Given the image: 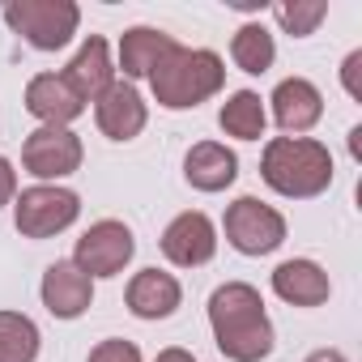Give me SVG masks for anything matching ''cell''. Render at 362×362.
Segmentation results:
<instances>
[{"mask_svg":"<svg viewBox=\"0 0 362 362\" xmlns=\"http://www.w3.org/2000/svg\"><path fill=\"white\" fill-rule=\"evenodd\" d=\"M209 328L230 362H260L277 345L264 298L247 281H226L209 294Z\"/></svg>","mask_w":362,"mask_h":362,"instance_id":"1","label":"cell"},{"mask_svg":"<svg viewBox=\"0 0 362 362\" xmlns=\"http://www.w3.org/2000/svg\"><path fill=\"white\" fill-rule=\"evenodd\" d=\"M260 179L286 201H311L332 188V153L315 136H273L260 153Z\"/></svg>","mask_w":362,"mask_h":362,"instance_id":"2","label":"cell"},{"mask_svg":"<svg viewBox=\"0 0 362 362\" xmlns=\"http://www.w3.org/2000/svg\"><path fill=\"white\" fill-rule=\"evenodd\" d=\"M222 86H226V64L209 47H175L149 73L153 103L166 111H192L214 94H222Z\"/></svg>","mask_w":362,"mask_h":362,"instance_id":"3","label":"cell"},{"mask_svg":"<svg viewBox=\"0 0 362 362\" xmlns=\"http://www.w3.org/2000/svg\"><path fill=\"white\" fill-rule=\"evenodd\" d=\"M5 22L35 52H60L73 43V35L81 26V9L73 0H9Z\"/></svg>","mask_w":362,"mask_h":362,"instance_id":"4","label":"cell"},{"mask_svg":"<svg viewBox=\"0 0 362 362\" xmlns=\"http://www.w3.org/2000/svg\"><path fill=\"white\" fill-rule=\"evenodd\" d=\"M81 218V197L64 184H35L13 197V226L22 239H56Z\"/></svg>","mask_w":362,"mask_h":362,"instance_id":"5","label":"cell"},{"mask_svg":"<svg viewBox=\"0 0 362 362\" xmlns=\"http://www.w3.org/2000/svg\"><path fill=\"white\" fill-rule=\"evenodd\" d=\"M222 230H226V243L239 256H269L286 243V218L273 205H264L260 197L230 201L226 218H222Z\"/></svg>","mask_w":362,"mask_h":362,"instance_id":"6","label":"cell"},{"mask_svg":"<svg viewBox=\"0 0 362 362\" xmlns=\"http://www.w3.org/2000/svg\"><path fill=\"white\" fill-rule=\"evenodd\" d=\"M132 256H136V239H132V230H128L124 222H115V218L94 222V226L77 239V247H73V264H77L90 281H98V277H119V273L132 264Z\"/></svg>","mask_w":362,"mask_h":362,"instance_id":"7","label":"cell"},{"mask_svg":"<svg viewBox=\"0 0 362 362\" xmlns=\"http://www.w3.org/2000/svg\"><path fill=\"white\" fill-rule=\"evenodd\" d=\"M86 145L73 128H35L22 141V166L39 179V184H60L73 170H81Z\"/></svg>","mask_w":362,"mask_h":362,"instance_id":"8","label":"cell"},{"mask_svg":"<svg viewBox=\"0 0 362 362\" xmlns=\"http://www.w3.org/2000/svg\"><path fill=\"white\" fill-rule=\"evenodd\" d=\"M162 256L175 264V269H201L218 256V226L209 214L201 209H188V214H179L166 222L162 239H158Z\"/></svg>","mask_w":362,"mask_h":362,"instance_id":"9","label":"cell"},{"mask_svg":"<svg viewBox=\"0 0 362 362\" xmlns=\"http://www.w3.org/2000/svg\"><path fill=\"white\" fill-rule=\"evenodd\" d=\"M94 124L107 141H136L149 124V107L136 94L132 81H111L98 98H94Z\"/></svg>","mask_w":362,"mask_h":362,"instance_id":"10","label":"cell"},{"mask_svg":"<svg viewBox=\"0 0 362 362\" xmlns=\"http://www.w3.org/2000/svg\"><path fill=\"white\" fill-rule=\"evenodd\" d=\"M269 103H273V119H277V128L286 136H303V132H311L324 119V94L307 77L277 81V90L269 94Z\"/></svg>","mask_w":362,"mask_h":362,"instance_id":"11","label":"cell"},{"mask_svg":"<svg viewBox=\"0 0 362 362\" xmlns=\"http://www.w3.org/2000/svg\"><path fill=\"white\" fill-rule=\"evenodd\" d=\"M39 298L43 307L56 315V320H81L94 303V281L73 264V260H56L47 273H43V286H39Z\"/></svg>","mask_w":362,"mask_h":362,"instance_id":"12","label":"cell"},{"mask_svg":"<svg viewBox=\"0 0 362 362\" xmlns=\"http://www.w3.org/2000/svg\"><path fill=\"white\" fill-rule=\"evenodd\" d=\"M124 303L136 320H166L179 311L184 303V286H179L175 273H162V269H141L132 273L128 290H124Z\"/></svg>","mask_w":362,"mask_h":362,"instance_id":"13","label":"cell"},{"mask_svg":"<svg viewBox=\"0 0 362 362\" xmlns=\"http://www.w3.org/2000/svg\"><path fill=\"white\" fill-rule=\"evenodd\" d=\"M60 77L69 81V90H73L81 103H94V98L115 81V64H111V47H107V39H103V35H90V39L77 47V56L64 64Z\"/></svg>","mask_w":362,"mask_h":362,"instance_id":"14","label":"cell"},{"mask_svg":"<svg viewBox=\"0 0 362 362\" xmlns=\"http://www.w3.org/2000/svg\"><path fill=\"white\" fill-rule=\"evenodd\" d=\"M26 111H30L43 128H69V124L86 111V103L69 90V81H64L60 73H39V77H30V86H26Z\"/></svg>","mask_w":362,"mask_h":362,"instance_id":"15","label":"cell"},{"mask_svg":"<svg viewBox=\"0 0 362 362\" xmlns=\"http://www.w3.org/2000/svg\"><path fill=\"white\" fill-rule=\"evenodd\" d=\"M184 179L197 192H226L239 179V158L222 141H197L184 158Z\"/></svg>","mask_w":362,"mask_h":362,"instance_id":"16","label":"cell"},{"mask_svg":"<svg viewBox=\"0 0 362 362\" xmlns=\"http://www.w3.org/2000/svg\"><path fill=\"white\" fill-rule=\"evenodd\" d=\"M273 294L290 307H324L332 294V281L315 260L298 256V260H281L273 269Z\"/></svg>","mask_w":362,"mask_h":362,"instance_id":"17","label":"cell"},{"mask_svg":"<svg viewBox=\"0 0 362 362\" xmlns=\"http://www.w3.org/2000/svg\"><path fill=\"white\" fill-rule=\"evenodd\" d=\"M175 35L158 30V26H132L119 35V69H124V81H149V73L175 52Z\"/></svg>","mask_w":362,"mask_h":362,"instance_id":"18","label":"cell"},{"mask_svg":"<svg viewBox=\"0 0 362 362\" xmlns=\"http://www.w3.org/2000/svg\"><path fill=\"white\" fill-rule=\"evenodd\" d=\"M218 128L235 141H260L264 128H269V111H264V98L256 90H235L222 111H218Z\"/></svg>","mask_w":362,"mask_h":362,"instance_id":"19","label":"cell"},{"mask_svg":"<svg viewBox=\"0 0 362 362\" xmlns=\"http://www.w3.org/2000/svg\"><path fill=\"white\" fill-rule=\"evenodd\" d=\"M230 60H235V69H243V73H252V77L269 73L273 60H277V43H273L269 26H264V22H243V26L230 35Z\"/></svg>","mask_w":362,"mask_h":362,"instance_id":"20","label":"cell"},{"mask_svg":"<svg viewBox=\"0 0 362 362\" xmlns=\"http://www.w3.org/2000/svg\"><path fill=\"white\" fill-rule=\"evenodd\" d=\"M39 324L22 311H0V362H35L39 358Z\"/></svg>","mask_w":362,"mask_h":362,"instance_id":"21","label":"cell"},{"mask_svg":"<svg viewBox=\"0 0 362 362\" xmlns=\"http://www.w3.org/2000/svg\"><path fill=\"white\" fill-rule=\"evenodd\" d=\"M273 18L290 39H307L328 18V5L324 0H281V5H273Z\"/></svg>","mask_w":362,"mask_h":362,"instance_id":"22","label":"cell"},{"mask_svg":"<svg viewBox=\"0 0 362 362\" xmlns=\"http://www.w3.org/2000/svg\"><path fill=\"white\" fill-rule=\"evenodd\" d=\"M86 362H141V349H136V341H128V337H107V341H98V345L90 349Z\"/></svg>","mask_w":362,"mask_h":362,"instance_id":"23","label":"cell"},{"mask_svg":"<svg viewBox=\"0 0 362 362\" xmlns=\"http://www.w3.org/2000/svg\"><path fill=\"white\" fill-rule=\"evenodd\" d=\"M341 86H345V94H349L354 103H362V47L345 56V64H341Z\"/></svg>","mask_w":362,"mask_h":362,"instance_id":"24","label":"cell"},{"mask_svg":"<svg viewBox=\"0 0 362 362\" xmlns=\"http://www.w3.org/2000/svg\"><path fill=\"white\" fill-rule=\"evenodd\" d=\"M13 197H18V170H13V162L5 153H0V209L13 205Z\"/></svg>","mask_w":362,"mask_h":362,"instance_id":"25","label":"cell"},{"mask_svg":"<svg viewBox=\"0 0 362 362\" xmlns=\"http://www.w3.org/2000/svg\"><path fill=\"white\" fill-rule=\"evenodd\" d=\"M153 362H197V354L179 349V345H166V349H158V358H153Z\"/></svg>","mask_w":362,"mask_h":362,"instance_id":"26","label":"cell"},{"mask_svg":"<svg viewBox=\"0 0 362 362\" xmlns=\"http://www.w3.org/2000/svg\"><path fill=\"white\" fill-rule=\"evenodd\" d=\"M307 362H349L341 349H315V354H307Z\"/></svg>","mask_w":362,"mask_h":362,"instance_id":"27","label":"cell"},{"mask_svg":"<svg viewBox=\"0 0 362 362\" xmlns=\"http://www.w3.org/2000/svg\"><path fill=\"white\" fill-rule=\"evenodd\" d=\"M349 153L362 162V124H354V128H349Z\"/></svg>","mask_w":362,"mask_h":362,"instance_id":"28","label":"cell"}]
</instances>
